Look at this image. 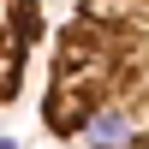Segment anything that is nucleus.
<instances>
[{"mask_svg": "<svg viewBox=\"0 0 149 149\" xmlns=\"http://www.w3.org/2000/svg\"><path fill=\"white\" fill-rule=\"evenodd\" d=\"M0 149H12V143H0Z\"/></svg>", "mask_w": 149, "mask_h": 149, "instance_id": "7ed1b4c3", "label": "nucleus"}, {"mask_svg": "<svg viewBox=\"0 0 149 149\" xmlns=\"http://www.w3.org/2000/svg\"><path fill=\"white\" fill-rule=\"evenodd\" d=\"M42 36H48L42 0H0V107L18 102L24 72H30L36 48H42Z\"/></svg>", "mask_w": 149, "mask_h": 149, "instance_id": "f03ea898", "label": "nucleus"}, {"mask_svg": "<svg viewBox=\"0 0 149 149\" xmlns=\"http://www.w3.org/2000/svg\"><path fill=\"white\" fill-rule=\"evenodd\" d=\"M42 125L72 149H149V0H78L66 12Z\"/></svg>", "mask_w": 149, "mask_h": 149, "instance_id": "f257e3e1", "label": "nucleus"}]
</instances>
